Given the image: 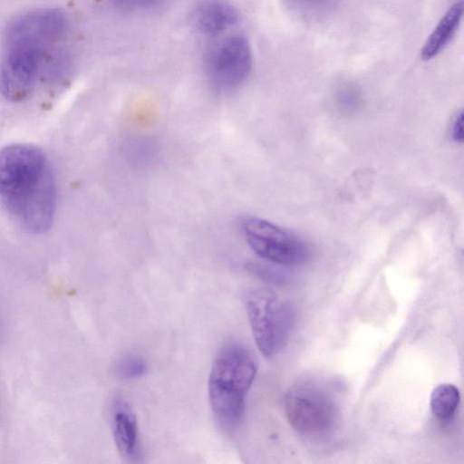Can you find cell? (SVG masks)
<instances>
[{
    "label": "cell",
    "mask_w": 464,
    "mask_h": 464,
    "mask_svg": "<svg viewBox=\"0 0 464 464\" xmlns=\"http://www.w3.org/2000/svg\"><path fill=\"white\" fill-rule=\"evenodd\" d=\"M0 199L28 232L43 234L53 221L55 179L42 150L25 143L0 150Z\"/></svg>",
    "instance_id": "obj_1"
},
{
    "label": "cell",
    "mask_w": 464,
    "mask_h": 464,
    "mask_svg": "<svg viewBox=\"0 0 464 464\" xmlns=\"http://www.w3.org/2000/svg\"><path fill=\"white\" fill-rule=\"evenodd\" d=\"M256 370V357L242 344L228 343L216 355L208 379V397L214 417L224 430H233L239 425Z\"/></svg>",
    "instance_id": "obj_2"
},
{
    "label": "cell",
    "mask_w": 464,
    "mask_h": 464,
    "mask_svg": "<svg viewBox=\"0 0 464 464\" xmlns=\"http://www.w3.org/2000/svg\"><path fill=\"white\" fill-rule=\"evenodd\" d=\"M0 63V92L8 101L21 102L33 92L57 43L44 34L7 27Z\"/></svg>",
    "instance_id": "obj_3"
},
{
    "label": "cell",
    "mask_w": 464,
    "mask_h": 464,
    "mask_svg": "<svg viewBox=\"0 0 464 464\" xmlns=\"http://www.w3.org/2000/svg\"><path fill=\"white\" fill-rule=\"evenodd\" d=\"M246 310L256 344L261 353L271 358L286 345L295 324L292 304L268 289L251 291Z\"/></svg>",
    "instance_id": "obj_4"
},
{
    "label": "cell",
    "mask_w": 464,
    "mask_h": 464,
    "mask_svg": "<svg viewBox=\"0 0 464 464\" xmlns=\"http://www.w3.org/2000/svg\"><path fill=\"white\" fill-rule=\"evenodd\" d=\"M240 229L252 250L270 262L296 266L310 257L305 242L285 229L259 218L244 217Z\"/></svg>",
    "instance_id": "obj_5"
},
{
    "label": "cell",
    "mask_w": 464,
    "mask_h": 464,
    "mask_svg": "<svg viewBox=\"0 0 464 464\" xmlns=\"http://www.w3.org/2000/svg\"><path fill=\"white\" fill-rule=\"evenodd\" d=\"M285 412L289 424L296 431L319 433L334 426L338 409L324 390L313 383H301L287 392Z\"/></svg>",
    "instance_id": "obj_6"
},
{
    "label": "cell",
    "mask_w": 464,
    "mask_h": 464,
    "mask_svg": "<svg viewBox=\"0 0 464 464\" xmlns=\"http://www.w3.org/2000/svg\"><path fill=\"white\" fill-rule=\"evenodd\" d=\"M206 72L211 84L218 91L239 86L252 67V53L246 38L234 35L215 44L206 56Z\"/></svg>",
    "instance_id": "obj_7"
},
{
    "label": "cell",
    "mask_w": 464,
    "mask_h": 464,
    "mask_svg": "<svg viewBox=\"0 0 464 464\" xmlns=\"http://www.w3.org/2000/svg\"><path fill=\"white\" fill-rule=\"evenodd\" d=\"M112 432L120 454L130 460L138 459L140 442L137 419L130 403L121 396L113 400Z\"/></svg>",
    "instance_id": "obj_8"
},
{
    "label": "cell",
    "mask_w": 464,
    "mask_h": 464,
    "mask_svg": "<svg viewBox=\"0 0 464 464\" xmlns=\"http://www.w3.org/2000/svg\"><path fill=\"white\" fill-rule=\"evenodd\" d=\"M462 15V3H455L448 9L424 43L420 53L422 60H431L446 48L459 29Z\"/></svg>",
    "instance_id": "obj_9"
},
{
    "label": "cell",
    "mask_w": 464,
    "mask_h": 464,
    "mask_svg": "<svg viewBox=\"0 0 464 464\" xmlns=\"http://www.w3.org/2000/svg\"><path fill=\"white\" fill-rule=\"evenodd\" d=\"M238 19L234 6L223 1H212L198 12L196 24L207 35H218L233 26Z\"/></svg>",
    "instance_id": "obj_10"
},
{
    "label": "cell",
    "mask_w": 464,
    "mask_h": 464,
    "mask_svg": "<svg viewBox=\"0 0 464 464\" xmlns=\"http://www.w3.org/2000/svg\"><path fill=\"white\" fill-rule=\"evenodd\" d=\"M460 401L459 389L450 383H442L433 389L430 405L432 413L440 420L450 419Z\"/></svg>",
    "instance_id": "obj_11"
},
{
    "label": "cell",
    "mask_w": 464,
    "mask_h": 464,
    "mask_svg": "<svg viewBox=\"0 0 464 464\" xmlns=\"http://www.w3.org/2000/svg\"><path fill=\"white\" fill-rule=\"evenodd\" d=\"M147 371L145 361L133 355L121 358L114 365L113 372L116 377L121 380H130L142 376Z\"/></svg>",
    "instance_id": "obj_12"
},
{
    "label": "cell",
    "mask_w": 464,
    "mask_h": 464,
    "mask_svg": "<svg viewBox=\"0 0 464 464\" xmlns=\"http://www.w3.org/2000/svg\"><path fill=\"white\" fill-rule=\"evenodd\" d=\"M336 101L342 111L352 112L360 103V93L353 85H343L336 93Z\"/></svg>",
    "instance_id": "obj_13"
},
{
    "label": "cell",
    "mask_w": 464,
    "mask_h": 464,
    "mask_svg": "<svg viewBox=\"0 0 464 464\" xmlns=\"http://www.w3.org/2000/svg\"><path fill=\"white\" fill-rule=\"evenodd\" d=\"M247 269L258 277L263 278L270 282H280L282 280L281 276L270 267L260 264H249Z\"/></svg>",
    "instance_id": "obj_14"
},
{
    "label": "cell",
    "mask_w": 464,
    "mask_h": 464,
    "mask_svg": "<svg viewBox=\"0 0 464 464\" xmlns=\"http://www.w3.org/2000/svg\"><path fill=\"white\" fill-rule=\"evenodd\" d=\"M451 137L456 142L463 140V112L460 111L456 115L451 124Z\"/></svg>",
    "instance_id": "obj_15"
},
{
    "label": "cell",
    "mask_w": 464,
    "mask_h": 464,
    "mask_svg": "<svg viewBox=\"0 0 464 464\" xmlns=\"http://www.w3.org/2000/svg\"><path fill=\"white\" fill-rule=\"evenodd\" d=\"M117 4L128 8H143L153 5L157 0H114Z\"/></svg>",
    "instance_id": "obj_16"
},
{
    "label": "cell",
    "mask_w": 464,
    "mask_h": 464,
    "mask_svg": "<svg viewBox=\"0 0 464 464\" xmlns=\"http://www.w3.org/2000/svg\"><path fill=\"white\" fill-rule=\"evenodd\" d=\"M300 1H302L303 3H304L306 5H316L323 3L324 0H300Z\"/></svg>",
    "instance_id": "obj_17"
}]
</instances>
